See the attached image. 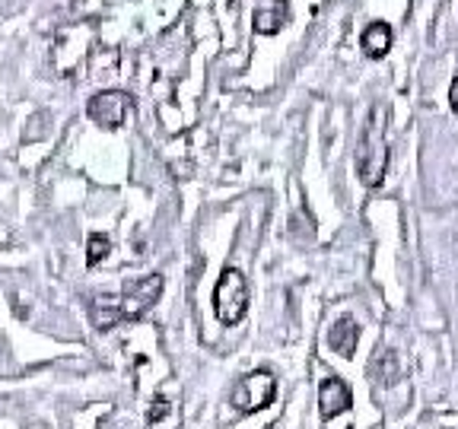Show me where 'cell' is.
Listing matches in <instances>:
<instances>
[{
    "label": "cell",
    "instance_id": "cell-3",
    "mask_svg": "<svg viewBox=\"0 0 458 429\" xmlns=\"http://www.w3.org/2000/svg\"><path fill=\"white\" fill-rule=\"evenodd\" d=\"M214 312L223 324H239L249 312V283L236 267H226L216 280Z\"/></svg>",
    "mask_w": 458,
    "mask_h": 429
},
{
    "label": "cell",
    "instance_id": "cell-12",
    "mask_svg": "<svg viewBox=\"0 0 458 429\" xmlns=\"http://www.w3.org/2000/svg\"><path fill=\"white\" fill-rule=\"evenodd\" d=\"M449 102H452V112L458 114V73H455V80H452V86H449Z\"/></svg>",
    "mask_w": 458,
    "mask_h": 429
},
{
    "label": "cell",
    "instance_id": "cell-8",
    "mask_svg": "<svg viewBox=\"0 0 458 429\" xmlns=\"http://www.w3.org/2000/svg\"><path fill=\"white\" fill-rule=\"evenodd\" d=\"M392 26L388 22H369L360 36V48L366 51V57H382L392 48Z\"/></svg>",
    "mask_w": 458,
    "mask_h": 429
},
{
    "label": "cell",
    "instance_id": "cell-4",
    "mask_svg": "<svg viewBox=\"0 0 458 429\" xmlns=\"http://www.w3.org/2000/svg\"><path fill=\"white\" fill-rule=\"evenodd\" d=\"M274 394H277L274 375L267 369H258L236 382V388L229 394V404H233L239 414H255V410H265L267 404H271Z\"/></svg>",
    "mask_w": 458,
    "mask_h": 429
},
{
    "label": "cell",
    "instance_id": "cell-13",
    "mask_svg": "<svg viewBox=\"0 0 458 429\" xmlns=\"http://www.w3.org/2000/svg\"><path fill=\"white\" fill-rule=\"evenodd\" d=\"M267 429H280V426H277V423H274V426H267Z\"/></svg>",
    "mask_w": 458,
    "mask_h": 429
},
{
    "label": "cell",
    "instance_id": "cell-6",
    "mask_svg": "<svg viewBox=\"0 0 458 429\" xmlns=\"http://www.w3.org/2000/svg\"><path fill=\"white\" fill-rule=\"evenodd\" d=\"M351 404H353V394L341 379H335V375H331V379L322 382V388H318V408H322L325 420H331V416H341L344 410H351Z\"/></svg>",
    "mask_w": 458,
    "mask_h": 429
},
{
    "label": "cell",
    "instance_id": "cell-9",
    "mask_svg": "<svg viewBox=\"0 0 458 429\" xmlns=\"http://www.w3.org/2000/svg\"><path fill=\"white\" fill-rule=\"evenodd\" d=\"M286 20H290V10H286V4H277V7H271V10H258L255 29L261 36H274L277 29H284Z\"/></svg>",
    "mask_w": 458,
    "mask_h": 429
},
{
    "label": "cell",
    "instance_id": "cell-5",
    "mask_svg": "<svg viewBox=\"0 0 458 429\" xmlns=\"http://www.w3.org/2000/svg\"><path fill=\"white\" fill-rule=\"evenodd\" d=\"M86 112H89V118H93L96 124H102V128L114 130V128H122L124 118H128L131 99H128V93H122V89H108V93L93 96Z\"/></svg>",
    "mask_w": 458,
    "mask_h": 429
},
{
    "label": "cell",
    "instance_id": "cell-2",
    "mask_svg": "<svg viewBox=\"0 0 458 429\" xmlns=\"http://www.w3.org/2000/svg\"><path fill=\"white\" fill-rule=\"evenodd\" d=\"M388 147H386V114L376 105L363 124V134L357 143V175L366 188H376L386 175Z\"/></svg>",
    "mask_w": 458,
    "mask_h": 429
},
{
    "label": "cell",
    "instance_id": "cell-7",
    "mask_svg": "<svg viewBox=\"0 0 458 429\" xmlns=\"http://www.w3.org/2000/svg\"><path fill=\"white\" fill-rule=\"evenodd\" d=\"M328 343H331V350H335L337 357L351 359L353 353H357V343H360V324L353 322L351 315H341V318L331 324Z\"/></svg>",
    "mask_w": 458,
    "mask_h": 429
},
{
    "label": "cell",
    "instance_id": "cell-10",
    "mask_svg": "<svg viewBox=\"0 0 458 429\" xmlns=\"http://www.w3.org/2000/svg\"><path fill=\"white\" fill-rule=\"evenodd\" d=\"M108 251H112V239L102 236V232H93V236H89V242H86V265L96 267L99 261H106Z\"/></svg>",
    "mask_w": 458,
    "mask_h": 429
},
{
    "label": "cell",
    "instance_id": "cell-11",
    "mask_svg": "<svg viewBox=\"0 0 458 429\" xmlns=\"http://www.w3.org/2000/svg\"><path fill=\"white\" fill-rule=\"evenodd\" d=\"M165 414H169V400L159 398V400H157V410H150V423H159Z\"/></svg>",
    "mask_w": 458,
    "mask_h": 429
},
{
    "label": "cell",
    "instance_id": "cell-1",
    "mask_svg": "<svg viewBox=\"0 0 458 429\" xmlns=\"http://www.w3.org/2000/svg\"><path fill=\"white\" fill-rule=\"evenodd\" d=\"M159 293H163V277H159V273L140 277L131 286H124L118 296H99V299H93L89 318H93V324L99 331H108V328H114V324L140 318V315L159 299Z\"/></svg>",
    "mask_w": 458,
    "mask_h": 429
}]
</instances>
